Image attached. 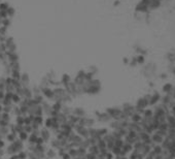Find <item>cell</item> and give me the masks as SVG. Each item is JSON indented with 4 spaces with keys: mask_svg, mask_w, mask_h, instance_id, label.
Here are the masks:
<instances>
[{
    "mask_svg": "<svg viewBox=\"0 0 175 159\" xmlns=\"http://www.w3.org/2000/svg\"><path fill=\"white\" fill-rule=\"evenodd\" d=\"M160 100H161V95H160V93L159 92H154L152 95L151 99H149L148 104H149V106H153V104L158 103Z\"/></svg>",
    "mask_w": 175,
    "mask_h": 159,
    "instance_id": "1",
    "label": "cell"
},
{
    "mask_svg": "<svg viewBox=\"0 0 175 159\" xmlns=\"http://www.w3.org/2000/svg\"><path fill=\"white\" fill-rule=\"evenodd\" d=\"M151 138H152V141L154 143V144H158V145H161L162 142L164 141V137L161 136L160 134H158V133H152V134L151 135Z\"/></svg>",
    "mask_w": 175,
    "mask_h": 159,
    "instance_id": "2",
    "label": "cell"
},
{
    "mask_svg": "<svg viewBox=\"0 0 175 159\" xmlns=\"http://www.w3.org/2000/svg\"><path fill=\"white\" fill-rule=\"evenodd\" d=\"M172 89H173V85H172V84H170V83H168V84H166V85H164L163 92L168 94V93H170V92L172 91Z\"/></svg>",
    "mask_w": 175,
    "mask_h": 159,
    "instance_id": "3",
    "label": "cell"
},
{
    "mask_svg": "<svg viewBox=\"0 0 175 159\" xmlns=\"http://www.w3.org/2000/svg\"><path fill=\"white\" fill-rule=\"evenodd\" d=\"M141 116L139 115V114H137V113H134L133 115H132V121H133V123H137V124H139V122L141 121Z\"/></svg>",
    "mask_w": 175,
    "mask_h": 159,
    "instance_id": "4",
    "label": "cell"
},
{
    "mask_svg": "<svg viewBox=\"0 0 175 159\" xmlns=\"http://www.w3.org/2000/svg\"><path fill=\"white\" fill-rule=\"evenodd\" d=\"M152 151L156 154V155H159V154H161L162 153V151H163V149H162V147L160 146V145H154L153 147H152Z\"/></svg>",
    "mask_w": 175,
    "mask_h": 159,
    "instance_id": "5",
    "label": "cell"
},
{
    "mask_svg": "<svg viewBox=\"0 0 175 159\" xmlns=\"http://www.w3.org/2000/svg\"><path fill=\"white\" fill-rule=\"evenodd\" d=\"M153 115V112L152 110H144L143 112V116L145 118H152Z\"/></svg>",
    "mask_w": 175,
    "mask_h": 159,
    "instance_id": "6",
    "label": "cell"
},
{
    "mask_svg": "<svg viewBox=\"0 0 175 159\" xmlns=\"http://www.w3.org/2000/svg\"><path fill=\"white\" fill-rule=\"evenodd\" d=\"M122 148L124 149V151H125V152H129V151H131V150H132V148H133V147H132L131 144H128V143H127V144H124V146H123Z\"/></svg>",
    "mask_w": 175,
    "mask_h": 159,
    "instance_id": "7",
    "label": "cell"
},
{
    "mask_svg": "<svg viewBox=\"0 0 175 159\" xmlns=\"http://www.w3.org/2000/svg\"><path fill=\"white\" fill-rule=\"evenodd\" d=\"M158 129H161V130H167V129H168V124H167V123H162V124H160Z\"/></svg>",
    "mask_w": 175,
    "mask_h": 159,
    "instance_id": "8",
    "label": "cell"
},
{
    "mask_svg": "<svg viewBox=\"0 0 175 159\" xmlns=\"http://www.w3.org/2000/svg\"><path fill=\"white\" fill-rule=\"evenodd\" d=\"M48 155H49V156H54V152H53V151H49V152H48Z\"/></svg>",
    "mask_w": 175,
    "mask_h": 159,
    "instance_id": "9",
    "label": "cell"
},
{
    "mask_svg": "<svg viewBox=\"0 0 175 159\" xmlns=\"http://www.w3.org/2000/svg\"><path fill=\"white\" fill-rule=\"evenodd\" d=\"M161 78H166L167 77V74H165V73H163V74H161V76H160Z\"/></svg>",
    "mask_w": 175,
    "mask_h": 159,
    "instance_id": "10",
    "label": "cell"
},
{
    "mask_svg": "<svg viewBox=\"0 0 175 159\" xmlns=\"http://www.w3.org/2000/svg\"><path fill=\"white\" fill-rule=\"evenodd\" d=\"M68 158H69V156H67V155H65V156H64V159H68Z\"/></svg>",
    "mask_w": 175,
    "mask_h": 159,
    "instance_id": "11",
    "label": "cell"
}]
</instances>
